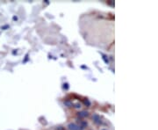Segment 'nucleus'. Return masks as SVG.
Here are the masks:
<instances>
[{
  "label": "nucleus",
  "instance_id": "nucleus-1",
  "mask_svg": "<svg viewBox=\"0 0 158 130\" xmlns=\"http://www.w3.org/2000/svg\"><path fill=\"white\" fill-rule=\"evenodd\" d=\"M68 127L70 130H79V127L75 123H70L68 125Z\"/></svg>",
  "mask_w": 158,
  "mask_h": 130
},
{
  "label": "nucleus",
  "instance_id": "nucleus-2",
  "mask_svg": "<svg viewBox=\"0 0 158 130\" xmlns=\"http://www.w3.org/2000/svg\"><path fill=\"white\" fill-rule=\"evenodd\" d=\"M92 120H94L95 123H99V122H100V117H99V115H98V114H93Z\"/></svg>",
  "mask_w": 158,
  "mask_h": 130
},
{
  "label": "nucleus",
  "instance_id": "nucleus-3",
  "mask_svg": "<svg viewBox=\"0 0 158 130\" xmlns=\"http://www.w3.org/2000/svg\"><path fill=\"white\" fill-rule=\"evenodd\" d=\"M88 114H89L88 112H81V113H78V116L81 117V118L86 117V116H88Z\"/></svg>",
  "mask_w": 158,
  "mask_h": 130
},
{
  "label": "nucleus",
  "instance_id": "nucleus-4",
  "mask_svg": "<svg viewBox=\"0 0 158 130\" xmlns=\"http://www.w3.org/2000/svg\"><path fill=\"white\" fill-rule=\"evenodd\" d=\"M65 105H67L69 107H71V106H72V104H71L70 102H69V101H66V102H65Z\"/></svg>",
  "mask_w": 158,
  "mask_h": 130
},
{
  "label": "nucleus",
  "instance_id": "nucleus-5",
  "mask_svg": "<svg viewBox=\"0 0 158 130\" xmlns=\"http://www.w3.org/2000/svg\"><path fill=\"white\" fill-rule=\"evenodd\" d=\"M84 103H85V105L87 104L88 105H91V103H90V102H89L88 100H85V102H84Z\"/></svg>",
  "mask_w": 158,
  "mask_h": 130
},
{
  "label": "nucleus",
  "instance_id": "nucleus-6",
  "mask_svg": "<svg viewBox=\"0 0 158 130\" xmlns=\"http://www.w3.org/2000/svg\"><path fill=\"white\" fill-rule=\"evenodd\" d=\"M64 88L68 89V83H65V84H64Z\"/></svg>",
  "mask_w": 158,
  "mask_h": 130
},
{
  "label": "nucleus",
  "instance_id": "nucleus-7",
  "mask_svg": "<svg viewBox=\"0 0 158 130\" xmlns=\"http://www.w3.org/2000/svg\"><path fill=\"white\" fill-rule=\"evenodd\" d=\"M100 130H107L106 128H102V129H100Z\"/></svg>",
  "mask_w": 158,
  "mask_h": 130
}]
</instances>
